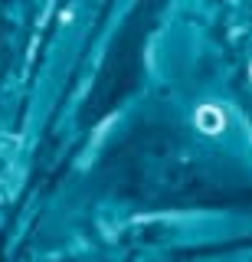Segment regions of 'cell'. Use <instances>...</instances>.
I'll return each instance as SVG.
<instances>
[{
    "label": "cell",
    "instance_id": "obj_1",
    "mask_svg": "<svg viewBox=\"0 0 252 262\" xmlns=\"http://www.w3.org/2000/svg\"><path fill=\"white\" fill-rule=\"evenodd\" d=\"M223 125V121H219V115H216V108H200V128L203 131H210V128H219Z\"/></svg>",
    "mask_w": 252,
    "mask_h": 262
}]
</instances>
